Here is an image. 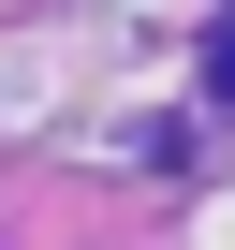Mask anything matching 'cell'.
Listing matches in <instances>:
<instances>
[{"label": "cell", "mask_w": 235, "mask_h": 250, "mask_svg": "<svg viewBox=\"0 0 235 250\" xmlns=\"http://www.w3.org/2000/svg\"><path fill=\"white\" fill-rule=\"evenodd\" d=\"M206 74H220V88H235V15H220V30H206Z\"/></svg>", "instance_id": "cell-1"}]
</instances>
